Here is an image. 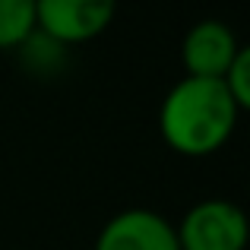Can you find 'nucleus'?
<instances>
[{"instance_id": "39448f33", "label": "nucleus", "mask_w": 250, "mask_h": 250, "mask_svg": "<svg viewBox=\"0 0 250 250\" xmlns=\"http://www.w3.org/2000/svg\"><path fill=\"white\" fill-rule=\"evenodd\" d=\"M95 250H177V234L162 212L133 206L104 222Z\"/></svg>"}, {"instance_id": "0eeeda50", "label": "nucleus", "mask_w": 250, "mask_h": 250, "mask_svg": "<svg viewBox=\"0 0 250 250\" xmlns=\"http://www.w3.org/2000/svg\"><path fill=\"white\" fill-rule=\"evenodd\" d=\"M222 85L228 89V95H231V102L238 104V111L250 108V48L247 44L238 51V57L231 61V67L225 70Z\"/></svg>"}, {"instance_id": "423d86ee", "label": "nucleus", "mask_w": 250, "mask_h": 250, "mask_svg": "<svg viewBox=\"0 0 250 250\" xmlns=\"http://www.w3.org/2000/svg\"><path fill=\"white\" fill-rule=\"evenodd\" d=\"M35 35V0H0V51H16Z\"/></svg>"}, {"instance_id": "f257e3e1", "label": "nucleus", "mask_w": 250, "mask_h": 250, "mask_svg": "<svg viewBox=\"0 0 250 250\" xmlns=\"http://www.w3.org/2000/svg\"><path fill=\"white\" fill-rule=\"evenodd\" d=\"M238 104L231 102L222 80L184 76L162 98L159 133L168 149L187 159L212 155L231 140L238 127Z\"/></svg>"}, {"instance_id": "7ed1b4c3", "label": "nucleus", "mask_w": 250, "mask_h": 250, "mask_svg": "<svg viewBox=\"0 0 250 250\" xmlns=\"http://www.w3.org/2000/svg\"><path fill=\"white\" fill-rule=\"evenodd\" d=\"M117 16V0H35V32L61 48L95 42Z\"/></svg>"}, {"instance_id": "f03ea898", "label": "nucleus", "mask_w": 250, "mask_h": 250, "mask_svg": "<svg viewBox=\"0 0 250 250\" xmlns=\"http://www.w3.org/2000/svg\"><path fill=\"white\" fill-rule=\"evenodd\" d=\"M177 250H247L250 228L238 203L212 196L200 200L174 225Z\"/></svg>"}, {"instance_id": "20e7f679", "label": "nucleus", "mask_w": 250, "mask_h": 250, "mask_svg": "<svg viewBox=\"0 0 250 250\" xmlns=\"http://www.w3.org/2000/svg\"><path fill=\"white\" fill-rule=\"evenodd\" d=\"M244 44L231 32V25L222 19H200L187 29L181 42V63L187 76L196 80H222L231 61Z\"/></svg>"}]
</instances>
